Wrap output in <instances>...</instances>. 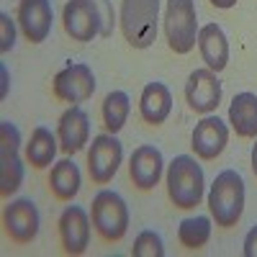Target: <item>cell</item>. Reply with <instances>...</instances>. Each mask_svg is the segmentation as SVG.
<instances>
[{"label":"cell","mask_w":257,"mask_h":257,"mask_svg":"<svg viewBox=\"0 0 257 257\" xmlns=\"http://www.w3.org/2000/svg\"><path fill=\"white\" fill-rule=\"evenodd\" d=\"M123 162V144L116 134H98L88 147V175L93 185H108Z\"/></svg>","instance_id":"cell-7"},{"label":"cell","mask_w":257,"mask_h":257,"mask_svg":"<svg viewBox=\"0 0 257 257\" xmlns=\"http://www.w3.org/2000/svg\"><path fill=\"white\" fill-rule=\"evenodd\" d=\"M242 254L244 257H257V226H252L247 231V237L242 242Z\"/></svg>","instance_id":"cell-27"},{"label":"cell","mask_w":257,"mask_h":257,"mask_svg":"<svg viewBox=\"0 0 257 257\" xmlns=\"http://www.w3.org/2000/svg\"><path fill=\"white\" fill-rule=\"evenodd\" d=\"M49 193L57 198V201H72L80 188H82V175H80V167L70 160V157H64L59 162L52 165L49 170Z\"/></svg>","instance_id":"cell-20"},{"label":"cell","mask_w":257,"mask_h":257,"mask_svg":"<svg viewBox=\"0 0 257 257\" xmlns=\"http://www.w3.org/2000/svg\"><path fill=\"white\" fill-rule=\"evenodd\" d=\"M211 6L219 8V11H229V8L237 6V0H211Z\"/></svg>","instance_id":"cell-28"},{"label":"cell","mask_w":257,"mask_h":257,"mask_svg":"<svg viewBox=\"0 0 257 257\" xmlns=\"http://www.w3.org/2000/svg\"><path fill=\"white\" fill-rule=\"evenodd\" d=\"M62 26L72 41L88 44L95 36H100V21L88 0H67L62 8Z\"/></svg>","instance_id":"cell-14"},{"label":"cell","mask_w":257,"mask_h":257,"mask_svg":"<svg viewBox=\"0 0 257 257\" xmlns=\"http://www.w3.org/2000/svg\"><path fill=\"white\" fill-rule=\"evenodd\" d=\"M229 126L239 139H257V95L237 93L229 103Z\"/></svg>","instance_id":"cell-19"},{"label":"cell","mask_w":257,"mask_h":257,"mask_svg":"<svg viewBox=\"0 0 257 257\" xmlns=\"http://www.w3.org/2000/svg\"><path fill=\"white\" fill-rule=\"evenodd\" d=\"M165 39L170 52L188 54L198 44V13L193 0H167L165 6Z\"/></svg>","instance_id":"cell-4"},{"label":"cell","mask_w":257,"mask_h":257,"mask_svg":"<svg viewBox=\"0 0 257 257\" xmlns=\"http://www.w3.org/2000/svg\"><path fill=\"white\" fill-rule=\"evenodd\" d=\"M132 113V100L123 90H111L100 103V116H103V126L108 134H118L128 121Z\"/></svg>","instance_id":"cell-22"},{"label":"cell","mask_w":257,"mask_h":257,"mask_svg":"<svg viewBox=\"0 0 257 257\" xmlns=\"http://www.w3.org/2000/svg\"><path fill=\"white\" fill-rule=\"evenodd\" d=\"M198 49L206 67L213 72H224L229 64V41L219 24H206L198 29Z\"/></svg>","instance_id":"cell-18"},{"label":"cell","mask_w":257,"mask_h":257,"mask_svg":"<svg viewBox=\"0 0 257 257\" xmlns=\"http://www.w3.org/2000/svg\"><path fill=\"white\" fill-rule=\"evenodd\" d=\"M90 221L100 239L111 244L121 242L128 231V206L116 190L103 188L90 203Z\"/></svg>","instance_id":"cell-5"},{"label":"cell","mask_w":257,"mask_h":257,"mask_svg":"<svg viewBox=\"0 0 257 257\" xmlns=\"http://www.w3.org/2000/svg\"><path fill=\"white\" fill-rule=\"evenodd\" d=\"M162 173H165L162 152L152 144L137 147L132 152V157H128V180H132L134 188L142 190V193L155 190V185L162 180Z\"/></svg>","instance_id":"cell-13"},{"label":"cell","mask_w":257,"mask_h":257,"mask_svg":"<svg viewBox=\"0 0 257 257\" xmlns=\"http://www.w3.org/2000/svg\"><path fill=\"white\" fill-rule=\"evenodd\" d=\"M139 113L144 123L149 126H160L167 121V116L173 113V93H170L165 82L155 80L144 85L142 98H139Z\"/></svg>","instance_id":"cell-17"},{"label":"cell","mask_w":257,"mask_h":257,"mask_svg":"<svg viewBox=\"0 0 257 257\" xmlns=\"http://www.w3.org/2000/svg\"><path fill=\"white\" fill-rule=\"evenodd\" d=\"M90 8L95 11L98 21H100V36L108 39L113 34V26H116V13H113V6L111 0H88Z\"/></svg>","instance_id":"cell-25"},{"label":"cell","mask_w":257,"mask_h":257,"mask_svg":"<svg viewBox=\"0 0 257 257\" xmlns=\"http://www.w3.org/2000/svg\"><path fill=\"white\" fill-rule=\"evenodd\" d=\"M160 0H121L118 26L128 47L149 49L157 39Z\"/></svg>","instance_id":"cell-3"},{"label":"cell","mask_w":257,"mask_h":257,"mask_svg":"<svg viewBox=\"0 0 257 257\" xmlns=\"http://www.w3.org/2000/svg\"><path fill=\"white\" fill-rule=\"evenodd\" d=\"M57 149H59V139L47 126H36L26 144V162L34 170H47L57 157Z\"/></svg>","instance_id":"cell-21"},{"label":"cell","mask_w":257,"mask_h":257,"mask_svg":"<svg viewBox=\"0 0 257 257\" xmlns=\"http://www.w3.org/2000/svg\"><path fill=\"white\" fill-rule=\"evenodd\" d=\"M185 103L193 113L208 116L219 108L221 103V80L219 72H213L208 67L193 70L188 82H185Z\"/></svg>","instance_id":"cell-10"},{"label":"cell","mask_w":257,"mask_h":257,"mask_svg":"<svg viewBox=\"0 0 257 257\" xmlns=\"http://www.w3.org/2000/svg\"><path fill=\"white\" fill-rule=\"evenodd\" d=\"M208 213L221 229L237 226L244 213V180L237 170H224L208 190Z\"/></svg>","instance_id":"cell-2"},{"label":"cell","mask_w":257,"mask_h":257,"mask_svg":"<svg viewBox=\"0 0 257 257\" xmlns=\"http://www.w3.org/2000/svg\"><path fill=\"white\" fill-rule=\"evenodd\" d=\"M57 139H59V149L64 155L82 152V149L90 144V116L85 113L80 105H70V108L59 116Z\"/></svg>","instance_id":"cell-15"},{"label":"cell","mask_w":257,"mask_h":257,"mask_svg":"<svg viewBox=\"0 0 257 257\" xmlns=\"http://www.w3.org/2000/svg\"><path fill=\"white\" fill-rule=\"evenodd\" d=\"M208 239H211V216H190L178 224V242L185 249L198 252L208 244Z\"/></svg>","instance_id":"cell-23"},{"label":"cell","mask_w":257,"mask_h":257,"mask_svg":"<svg viewBox=\"0 0 257 257\" xmlns=\"http://www.w3.org/2000/svg\"><path fill=\"white\" fill-rule=\"evenodd\" d=\"M226 144H229V126L219 116H211V113L203 116L190 134L193 152L203 162H213L216 157H221Z\"/></svg>","instance_id":"cell-12"},{"label":"cell","mask_w":257,"mask_h":257,"mask_svg":"<svg viewBox=\"0 0 257 257\" xmlns=\"http://www.w3.org/2000/svg\"><path fill=\"white\" fill-rule=\"evenodd\" d=\"M252 173H254V178H257V142H254V147H252Z\"/></svg>","instance_id":"cell-29"},{"label":"cell","mask_w":257,"mask_h":257,"mask_svg":"<svg viewBox=\"0 0 257 257\" xmlns=\"http://www.w3.org/2000/svg\"><path fill=\"white\" fill-rule=\"evenodd\" d=\"M132 254L134 257H165V242H162V237L157 231L144 229L139 237L134 239Z\"/></svg>","instance_id":"cell-24"},{"label":"cell","mask_w":257,"mask_h":257,"mask_svg":"<svg viewBox=\"0 0 257 257\" xmlns=\"http://www.w3.org/2000/svg\"><path fill=\"white\" fill-rule=\"evenodd\" d=\"M21 134L16 123L0 121V196L11 198L24 185V162L18 157Z\"/></svg>","instance_id":"cell-6"},{"label":"cell","mask_w":257,"mask_h":257,"mask_svg":"<svg viewBox=\"0 0 257 257\" xmlns=\"http://www.w3.org/2000/svg\"><path fill=\"white\" fill-rule=\"evenodd\" d=\"M90 213L82 206H67L62 211V216L57 221L59 229V242H62V252L80 257L88 252L90 247Z\"/></svg>","instance_id":"cell-11"},{"label":"cell","mask_w":257,"mask_h":257,"mask_svg":"<svg viewBox=\"0 0 257 257\" xmlns=\"http://www.w3.org/2000/svg\"><path fill=\"white\" fill-rule=\"evenodd\" d=\"M165 185H167V198L175 208L190 211L201 206L203 190H206V175L203 167L190 155H178L167 165L165 173Z\"/></svg>","instance_id":"cell-1"},{"label":"cell","mask_w":257,"mask_h":257,"mask_svg":"<svg viewBox=\"0 0 257 257\" xmlns=\"http://www.w3.org/2000/svg\"><path fill=\"white\" fill-rule=\"evenodd\" d=\"M52 93L62 103L80 105V103L93 98V93H95V75H93V70L88 67V64L72 62V64H67L64 70H59L54 75Z\"/></svg>","instance_id":"cell-8"},{"label":"cell","mask_w":257,"mask_h":257,"mask_svg":"<svg viewBox=\"0 0 257 257\" xmlns=\"http://www.w3.org/2000/svg\"><path fill=\"white\" fill-rule=\"evenodd\" d=\"M3 80H8V72H6V67H3ZM6 93H8V82H3V98H6Z\"/></svg>","instance_id":"cell-30"},{"label":"cell","mask_w":257,"mask_h":257,"mask_svg":"<svg viewBox=\"0 0 257 257\" xmlns=\"http://www.w3.org/2000/svg\"><path fill=\"white\" fill-rule=\"evenodd\" d=\"M16 47V24L8 13H0V52L8 54Z\"/></svg>","instance_id":"cell-26"},{"label":"cell","mask_w":257,"mask_h":257,"mask_svg":"<svg viewBox=\"0 0 257 257\" xmlns=\"http://www.w3.org/2000/svg\"><path fill=\"white\" fill-rule=\"evenodd\" d=\"M39 208L31 198H16L3 208V231L16 244H31L39 237Z\"/></svg>","instance_id":"cell-9"},{"label":"cell","mask_w":257,"mask_h":257,"mask_svg":"<svg viewBox=\"0 0 257 257\" xmlns=\"http://www.w3.org/2000/svg\"><path fill=\"white\" fill-rule=\"evenodd\" d=\"M52 0H21L18 3V26L31 44H41L52 34Z\"/></svg>","instance_id":"cell-16"}]
</instances>
